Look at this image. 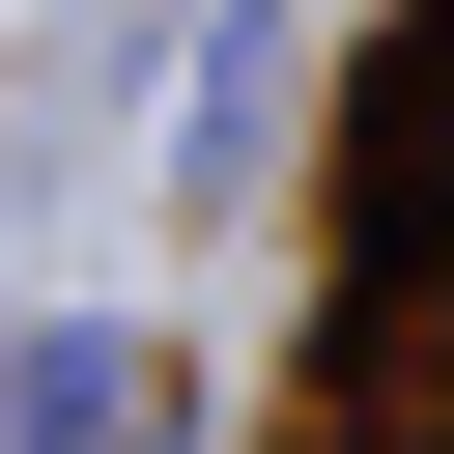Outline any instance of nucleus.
Listing matches in <instances>:
<instances>
[{
    "label": "nucleus",
    "instance_id": "7ed1b4c3",
    "mask_svg": "<svg viewBox=\"0 0 454 454\" xmlns=\"http://www.w3.org/2000/svg\"><path fill=\"white\" fill-rule=\"evenodd\" d=\"M255 114H284V28H227V57H199V114H170V170L227 199V170H255Z\"/></svg>",
    "mask_w": 454,
    "mask_h": 454
},
{
    "label": "nucleus",
    "instance_id": "f257e3e1",
    "mask_svg": "<svg viewBox=\"0 0 454 454\" xmlns=\"http://www.w3.org/2000/svg\"><path fill=\"white\" fill-rule=\"evenodd\" d=\"M369 227H397V255H454V28H426V57H397V114H369Z\"/></svg>",
    "mask_w": 454,
    "mask_h": 454
},
{
    "label": "nucleus",
    "instance_id": "f03ea898",
    "mask_svg": "<svg viewBox=\"0 0 454 454\" xmlns=\"http://www.w3.org/2000/svg\"><path fill=\"white\" fill-rule=\"evenodd\" d=\"M170 397H142V340H28V454H142Z\"/></svg>",
    "mask_w": 454,
    "mask_h": 454
}]
</instances>
